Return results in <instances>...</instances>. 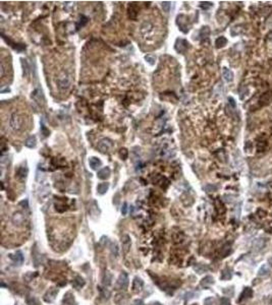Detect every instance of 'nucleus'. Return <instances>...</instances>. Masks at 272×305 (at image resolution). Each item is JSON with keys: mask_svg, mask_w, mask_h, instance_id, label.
I'll return each instance as SVG.
<instances>
[{"mask_svg": "<svg viewBox=\"0 0 272 305\" xmlns=\"http://www.w3.org/2000/svg\"><path fill=\"white\" fill-rule=\"evenodd\" d=\"M63 303H65L66 305H73V303H75V298H73V296L71 295V293L68 292L64 295Z\"/></svg>", "mask_w": 272, "mask_h": 305, "instance_id": "dca6fc26", "label": "nucleus"}, {"mask_svg": "<svg viewBox=\"0 0 272 305\" xmlns=\"http://www.w3.org/2000/svg\"><path fill=\"white\" fill-rule=\"evenodd\" d=\"M89 165L93 170H97L102 165V162L98 158H96V157H91L89 159Z\"/></svg>", "mask_w": 272, "mask_h": 305, "instance_id": "9d476101", "label": "nucleus"}, {"mask_svg": "<svg viewBox=\"0 0 272 305\" xmlns=\"http://www.w3.org/2000/svg\"><path fill=\"white\" fill-rule=\"evenodd\" d=\"M169 7H170V3H169V2H163V3H162V8L165 10V12H168L169 11Z\"/></svg>", "mask_w": 272, "mask_h": 305, "instance_id": "c85d7f7f", "label": "nucleus"}, {"mask_svg": "<svg viewBox=\"0 0 272 305\" xmlns=\"http://www.w3.org/2000/svg\"><path fill=\"white\" fill-rule=\"evenodd\" d=\"M252 295H253V290L251 289V288H245L244 289V291L242 292V294H240V298H238V302H242L243 300H245V299H250L252 297Z\"/></svg>", "mask_w": 272, "mask_h": 305, "instance_id": "6e6552de", "label": "nucleus"}, {"mask_svg": "<svg viewBox=\"0 0 272 305\" xmlns=\"http://www.w3.org/2000/svg\"><path fill=\"white\" fill-rule=\"evenodd\" d=\"M57 293H58V291H57V289H55V288H50L48 291L46 292V294L44 295V300H45L46 302H52V301H54V299H55Z\"/></svg>", "mask_w": 272, "mask_h": 305, "instance_id": "39448f33", "label": "nucleus"}, {"mask_svg": "<svg viewBox=\"0 0 272 305\" xmlns=\"http://www.w3.org/2000/svg\"><path fill=\"white\" fill-rule=\"evenodd\" d=\"M109 188V183H100L97 186V191L100 194H104L105 192L108 190Z\"/></svg>", "mask_w": 272, "mask_h": 305, "instance_id": "f3484780", "label": "nucleus"}, {"mask_svg": "<svg viewBox=\"0 0 272 305\" xmlns=\"http://www.w3.org/2000/svg\"><path fill=\"white\" fill-rule=\"evenodd\" d=\"M111 252H112V254H113L115 257H117L118 256V247H117V244L116 243H112V245H111Z\"/></svg>", "mask_w": 272, "mask_h": 305, "instance_id": "393cba45", "label": "nucleus"}, {"mask_svg": "<svg viewBox=\"0 0 272 305\" xmlns=\"http://www.w3.org/2000/svg\"><path fill=\"white\" fill-rule=\"evenodd\" d=\"M100 292H101V297H103V298H108V297L110 296V292L106 289L100 288Z\"/></svg>", "mask_w": 272, "mask_h": 305, "instance_id": "a878e982", "label": "nucleus"}, {"mask_svg": "<svg viewBox=\"0 0 272 305\" xmlns=\"http://www.w3.org/2000/svg\"><path fill=\"white\" fill-rule=\"evenodd\" d=\"M204 304L205 305H214V299L212 298V297H209V298L205 299Z\"/></svg>", "mask_w": 272, "mask_h": 305, "instance_id": "cd10ccee", "label": "nucleus"}, {"mask_svg": "<svg viewBox=\"0 0 272 305\" xmlns=\"http://www.w3.org/2000/svg\"><path fill=\"white\" fill-rule=\"evenodd\" d=\"M112 147H113V144H112L111 140L108 139H104L100 140L99 144H98V149H99L100 152H106L110 151V150L112 149Z\"/></svg>", "mask_w": 272, "mask_h": 305, "instance_id": "7ed1b4c3", "label": "nucleus"}, {"mask_svg": "<svg viewBox=\"0 0 272 305\" xmlns=\"http://www.w3.org/2000/svg\"><path fill=\"white\" fill-rule=\"evenodd\" d=\"M222 75H223L224 80H225L226 82H232V80H233V72L230 69H228V68H226V67L223 68V69H222Z\"/></svg>", "mask_w": 272, "mask_h": 305, "instance_id": "f8f14e48", "label": "nucleus"}, {"mask_svg": "<svg viewBox=\"0 0 272 305\" xmlns=\"http://www.w3.org/2000/svg\"><path fill=\"white\" fill-rule=\"evenodd\" d=\"M110 173H111L110 168H109V167H105V168L101 169V170L98 172V178L102 180L107 179V178L110 176Z\"/></svg>", "mask_w": 272, "mask_h": 305, "instance_id": "1a4fd4ad", "label": "nucleus"}, {"mask_svg": "<svg viewBox=\"0 0 272 305\" xmlns=\"http://www.w3.org/2000/svg\"><path fill=\"white\" fill-rule=\"evenodd\" d=\"M25 144H26V147H30V149H33V147H35L36 144H37V139H36L35 135H32V136L29 137V139L26 140Z\"/></svg>", "mask_w": 272, "mask_h": 305, "instance_id": "4468645a", "label": "nucleus"}, {"mask_svg": "<svg viewBox=\"0 0 272 305\" xmlns=\"http://www.w3.org/2000/svg\"><path fill=\"white\" fill-rule=\"evenodd\" d=\"M41 128H42L43 134H44L45 136H48V135H49V130H47V129H46V127H45V125H44V124H42V125H41Z\"/></svg>", "mask_w": 272, "mask_h": 305, "instance_id": "7c9ffc66", "label": "nucleus"}, {"mask_svg": "<svg viewBox=\"0 0 272 305\" xmlns=\"http://www.w3.org/2000/svg\"><path fill=\"white\" fill-rule=\"evenodd\" d=\"M121 244H122V249L125 253H128L131 248V238L128 235H123L121 237Z\"/></svg>", "mask_w": 272, "mask_h": 305, "instance_id": "423d86ee", "label": "nucleus"}, {"mask_svg": "<svg viewBox=\"0 0 272 305\" xmlns=\"http://www.w3.org/2000/svg\"><path fill=\"white\" fill-rule=\"evenodd\" d=\"M226 44H227V40H226V38H224V37L217 38V40H216V42H215V45H216L217 48H221V47H224Z\"/></svg>", "mask_w": 272, "mask_h": 305, "instance_id": "aec40b11", "label": "nucleus"}, {"mask_svg": "<svg viewBox=\"0 0 272 305\" xmlns=\"http://www.w3.org/2000/svg\"><path fill=\"white\" fill-rule=\"evenodd\" d=\"M269 273H270V269H269L268 264H263V266H261V268L259 269L258 276L259 277H266V276L269 275Z\"/></svg>", "mask_w": 272, "mask_h": 305, "instance_id": "ddd939ff", "label": "nucleus"}, {"mask_svg": "<svg viewBox=\"0 0 272 305\" xmlns=\"http://www.w3.org/2000/svg\"><path fill=\"white\" fill-rule=\"evenodd\" d=\"M26 301H27L28 305H39V302H38V300L36 299L35 297L28 296L27 298H26Z\"/></svg>", "mask_w": 272, "mask_h": 305, "instance_id": "b1692460", "label": "nucleus"}, {"mask_svg": "<svg viewBox=\"0 0 272 305\" xmlns=\"http://www.w3.org/2000/svg\"><path fill=\"white\" fill-rule=\"evenodd\" d=\"M9 257H10V259H12L14 263H16L18 264L23 263V253H21V251H16V252H14L13 254H9Z\"/></svg>", "mask_w": 272, "mask_h": 305, "instance_id": "9b49d317", "label": "nucleus"}, {"mask_svg": "<svg viewBox=\"0 0 272 305\" xmlns=\"http://www.w3.org/2000/svg\"><path fill=\"white\" fill-rule=\"evenodd\" d=\"M228 101H229V104H231V106L235 108V100L232 99V98H228Z\"/></svg>", "mask_w": 272, "mask_h": 305, "instance_id": "473e14b6", "label": "nucleus"}, {"mask_svg": "<svg viewBox=\"0 0 272 305\" xmlns=\"http://www.w3.org/2000/svg\"><path fill=\"white\" fill-rule=\"evenodd\" d=\"M13 222L15 224H21L23 222V217L21 216V214L20 213H16L14 214L13 216Z\"/></svg>", "mask_w": 272, "mask_h": 305, "instance_id": "5701e85b", "label": "nucleus"}, {"mask_svg": "<svg viewBox=\"0 0 272 305\" xmlns=\"http://www.w3.org/2000/svg\"><path fill=\"white\" fill-rule=\"evenodd\" d=\"M230 278H231V271L228 268L224 269L222 273H221V279H222V280H229Z\"/></svg>", "mask_w": 272, "mask_h": 305, "instance_id": "412c9836", "label": "nucleus"}, {"mask_svg": "<svg viewBox=\"0 0 272 305\" xmlns=\"http://www.w3.org/2000/svg\"><path fill=\"white\" fill-rule=\"evenodd\" d=\"M126 209H128V204H123V206H122V209H121V213H122V215H126Z\"/></svg>", "mask_w": 272, "mask_h": 305, "instance_id": "2f4dec72", "label": "nucleus"}, {"mask_svg": "<svg viewBox=\"0 0 272 305\" xmlns=\"http://www.w3.org/2000/svg\"><path fill=\"white\" fill-rule=\"evenodd\" d=\"M128 275H126V273L122 271V273L120 274V276H119L117 282H116V288L125 290L126 288H128Z\"/></svg>", "mask_w": 272, "mask_h": 305, "instance_id": "f257e3e1", "label": "nucleus"}, {"mask_svg": "<svg viewBox=\"0 0 272 305\" xmlns=\"http://www.w3.org/2000/svg\"><path fill=\"white\" fill-rule=\"evenodd\" d=\"M21 125H23V119L18 114H13L10 118V126L13 130L21 129Z\"/></svg>", "mask_w": 272, "mask_h": 305, "instance_id": "f03ea898", "label": "nucleus"}, {"mask_svg": "<svg viewBox=\"0 0 272 305\" xmlns=\"http://www.w3.org/2000/svg\"><path fill=\"white\" fill-rule=\"evenodd\" d=\"M213 283H214V280L211 276H207V277H205L201 281V285L203 287H209V286H211Z\"/></svg>", "mask_w": 272, "mask_h": 305, "instance_id": "a211bd4d", "label": "nucleus"}, {"mask_svg": "<svg viewBox=\"0 0 272 305\" xmlns=\"http://www.w3.org/2000/svg\"><path fill=\"white\" fill-rule=\"evenodd\" d=\"M221 305H230L229 299L226 298V297H223V298L221 299Z\"/></svg>", "mask_w": 272, "mask_h": 305, "instance_id": "c756f323", "label": "nucleus"}, {"mask_svg": "<svg viewBox=\"0 0 272 305\" xmlns=\"http://www.w3.org/2000/svg\"><path fill=\"white\" fill-rule=\"evenodd\" d=\"M145 59H146L147 62L149 64H151V65H153V64L155 63V60H156V58L152 55H147L146 57H145Z\"/></svg>", "mask_w": 272, "mask_h": 305, "instance_id": "bb28decb", "label": "nucleus"}, {"mask_svg": "<svg viewBox=\"0 0 272 305\" xmlns=\"http://www.w3.org/2000/svg\"><path fill=\"white\" fill-rule=\"evenodd\" d=\"M27 174H28V169H27V167H21L20 169H18V173H16V175L18 176V177H21V178H25L26 176H27Z\"/></svg>", "mask_w": 272, "mask_h": 305, "instance_id": "4be33fe9", "label": "nucleus"}, {"mask_svg": "<svg viewBox=\"0 0 272 305\" xmlns=\"http://www.w3.org/2000/svg\"><path fill=\"white\" fill-rule=\"evenodd\" d=\"M112 283V275L109 271H105L104 276H103V284L105 286H109Z\"/></svg>", "mask_w": 272, "mask_h": 305, "instance_id": "6ab92c4d", "label": "nucleus"}, {"mask_svg": "<svg viewBox=\"0 0 272 305\" xmlns=\"http://www.w3.org/2000/svg\"><path fill=\"white\" fill-rule=\"evenodd\" d=\"M70 82H71V80H70V77L68 75H66V74L61 75L60 77L58 78V87H59V89H61V90L68 89V87H70Z\"/></svg>", "mask_w": 272, "mask_h": 305, "instance_id": "20e7f679", "label": "nucleus"}, {"mask_svg": "<svg viewBox=\"0 0 272 305\" xmlns=\"http://www.w3.org/2000/svg\"><path fill=\"white\" fill-rule=\"evenodd\" d=\"M15 305H21V304H18V303H16V304H15Z\"/></svg>", "mask_w": 272, "mask_h": 305, "instance_id": "72a5a7b5", "label": "nucleus"}, {"mask_svg": "<svg viewBox=\"0 0 272 305\" xmlns=\"http://www.w3.org/2000/svg\"><path fill=\"white\" fill-rule=\"evenodd\" d=\"M73 287L75 288H77V289H80V288H82L83 286L85 285V281H84V279H83L82 277H80V276H78L77 278L73 280Z\"/></svg>", "mask_w": 272, "mask_h": 305, "instance_id": "2eb2a0df", "label": "nucleus"}, {"mask_svg": "<svg viewBox=\"0 0 272 305\" xmlns=\"http://www.w3.org/2000/svg\"><path fill=\"white\" fill-rule=\"evenodd\" d=\"M143 286H144L143 281L141 280L140 278H135V280H133V291L135 293L141 292L143 289Z\"/></svg>", "mask_w": 272, "mask_h": 305, "instance_id": "0eeeda50", "label": "nucleus"}]
</instances>
